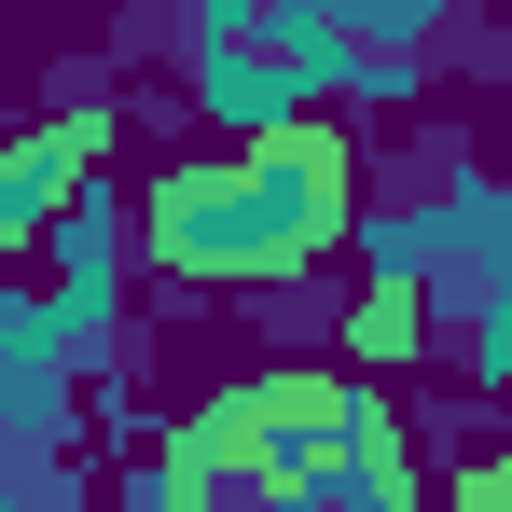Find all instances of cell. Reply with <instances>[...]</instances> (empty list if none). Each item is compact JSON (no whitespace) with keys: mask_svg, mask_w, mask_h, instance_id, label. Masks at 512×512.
<instances>
[{"mask_svg":"<svg viewBox=\"0 0 512 512\" xmlns=\"http://www.w3.org/2000/svg\"><path fill=\"white\" fill-rule=\"evenodd\" d=\"M471 360H485V374H512V277H499V319L471 333Z\"/></svg>","mask_w":512,"mask_h":512,"instance_id":"8992f818","label":"cell"},{"mask_svg":"<svg viewBox=\"0 0 512 512\" xmlns=\"http://www.w3.org/2000/svg\"><path fill=\"white\" fill-rule=\"evenodd\" d=\"M346 333H360V360H388V346H416V291H402V277H388V291H374V305H360V319H346Z\"/></svg>","mask_w":512,"mask_h":512,"instance_id":"277c9868","label":"cell"},{"mask_svg":"<svg viewBox=\"0 0 512 512\" xmlns=\"http://www.w3.org/2000/svg\"><path fill=\"white\" fill-rule=\"evenodd\" d=\"M97 153H111V111H42V125L0 139V263L28 250L42 222H70V194L97 180Z\"/></svg>","mask_w":512,"mask_h":512,"instance_id":"3957f363","label":"cell"},{"mask_svg":"<svg viewBox=\"0 0 512 512\" xmlns=\"http://www.w3.org/2000/svg\"><path fill=\"white\" fill-rule=\"evenodd\" d=\"M457 512H512V443H485V457H471V485H457Z\"/></svg>","mask_w":512,"mask_h":512,"instance_id":"5b68a950","label":"cell"},{"mask_svg":"<svg viewBox=\"0 0 512 512\" xmlns=\"http://www.w3.org/2000/svg\"><path fill=\"white\" fill-rule=\"evenodd\" d=\"M346 139L319 111L291 125H250L236 153H194V167L153 180V263L194 277V291H263V277H305V263L346 236Z\"/></svg>","mask_w":512,"mask_h":512,"instance_id":"7a4b0ae2","label":"cell"},{"mask_svg":"<svg viewBox=\"0 0 512 512\" xmlns=\"http://www.w3.org/2000/svg\"><path fill=\"white\" fill-rule=\"evenodd\" d=\"M125 512H416V457L360 374H250L139 457Z\"/></svg>","mask_w":512,"mask_h":512,"instance_id":"6da1fadb","label":"cell"}]
</instances>
